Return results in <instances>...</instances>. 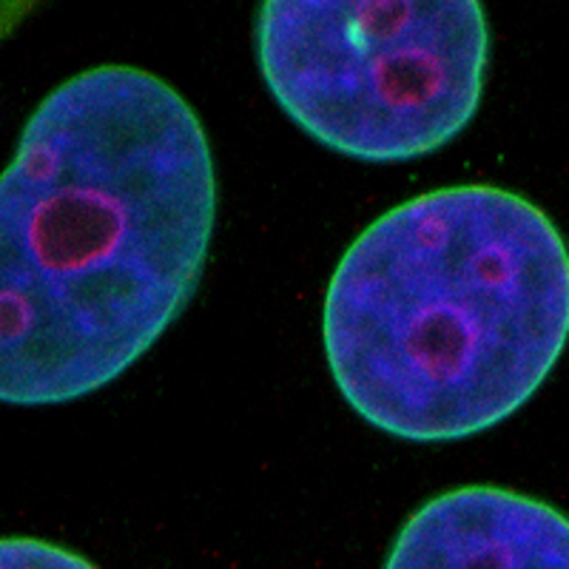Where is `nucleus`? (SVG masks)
Segmentation results:
<instances>
[{"label": "nucleus", "mask_w": 569, "mask_h": 569, "mask_svg": "<svg viewBox=\"0 0 569 569\" xmlns=\"http://www.w3.org/2000/svg\"><path fill=\"white\" fill-rule=\"evenodd\" d=\"M257 60L279 109L337 154L408 162L467 129L490 66V23L472 0H271Z\"/></svg>", "instance_id": "3"}, {"label": "nucleus", "mask_w": 569, "mask_h": 569, "mask_svg": "<svg viewBox=\"0 0 569 569\" xmlns=\"http://www.w3.org/2000/svg\"><path fill=\"white\" fill-rule=\"evenodd\" d=\"M0 569H98L69 547L40 538H0Z\"/></svg>", "instance_id": "5"}, {"label": "nucleus", "mask_w": 569, "mask_h": 569, "mask_svg": "<svg viewBox=\"0 0 569 569\" xmlns=\"http://www.w3.org/2000/svg\"><path fill=\"white\" fill-rule=\"evenodd\" d=\"M217 226L200 114L137 66L49 91L0 171V401L109 388L186 311Z\"/></svg>", "instance_id": "1"}, {"label": "nucleus", "mask_w": 569, "mask_h": 569, "mask_svg": "<svg viewBox=\"0 0 569 569\" xmlns=\"http://www.w3.org/2000/svg\"><path fill=\"white\" fill-rule=\"evenodd\" d=\"M569 333L556 222L485 182L390 208L339 259L322 342L339 393L405 441H459L538 393Z\"/></svg>", "instance_id": "2"}, {"label": "nucleus", "mask_w": 569, "mask_h": 569, "mask_svg": "<svg viewBox=\"0 0 569 569\" xmlns=\"http://www.w3.org/2000/svg\"><path fill=\"white\" fill-rule=\"evenodd\" d=\"M385 569H569L567 518L505 487L447 490L405 521Z\"/></svg>", "instance_id": "4"}]
</instances>
